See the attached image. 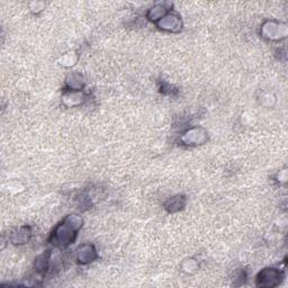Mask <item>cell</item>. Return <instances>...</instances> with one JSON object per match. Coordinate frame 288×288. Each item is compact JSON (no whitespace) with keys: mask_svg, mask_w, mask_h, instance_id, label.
I'll return each instance as SVG.
<instances>
[{"mask_svg":"<svg viewBox=\"0 0 288 288\" xmlns=\"http://www.w3.org/2000/svg\"><path fill=\"white\" fill-rule=\"evenodd\" d=\"M167 10H168L167 8L163 7L162 5H158L152 8V9H150L147 16H149V18L152 20H160L162 17L165 16V12H167Z\"/></svg>","mask_w":288,"mask_h":288,"instance_id":"9","label":"cell"},{"mask_svg":"<svg viewBox=\"0 0 288 288\" xmlns=\"http://www.w3.org/2000/svg\"><path fill=\"white\" fill-rule=\"evenodd\" d=\"M49 255H42L36 259V263H35V268L38 273L46 272L47 264H49Z\"/></svg>","mask_w":288,"mask_h":288,"instance_id":"10","label":"cell"},{"mask_svg":"<svg viewBox=\"0 0 288 288\" xmlns=\"http://www.w3.org/2000/svg\"><path fill=\"white\" fill-rule=\"evenodd\" d=\"M207 140V133L203 129H191L182 135L181 141L187 145H199Z\"/></svg>","mask_w":288,"mask_h":288,"instance_id":"3","label":"cell"},{"mask_svg":"<svg viewBox=\"0 0 288 288\" xmlns=\"http://www.w3.org/2000/svg\"><path fill=\"white\" fill-rule=\"evenodd\" d=\"M158 26L161 29L169 30V32H178L181 29V19L177 15H165L158 21Z\"/></svg>","mask_w":288,"mask_h":288,"instance_id":"4","label":"cell"},{"mask_svg":"<svg viewBox=\"0 0 288 288\" xmlns=\"http://www.w3.org/2000/svg\"><path fill=\"white\" fill-rule=\"evenodd\" d=\"M164 206L169 212L180 211V209L185 206V198L181 197V196H176V197L169 198Z\"/></svg>","mask_w":288,"mask_h":288,"instance_id":"8","label":"cell"},{"mask_svg":"<svg viewBox=\"0 0 288 288\" xmlns=\"http://www.w3.org/2000/svg\"><path fill=\"white\" fill-rule=\"evenodd\" d=\"M30 235H32V232H30L28 226H23V228H19L11 234L10 240L14 244H25L29 241Z\"/></svg>","mask_w":288,"mask_h":288,"instance_id":"7","label":"cell"},{"mask_svg":"<svg viewBox=\"0 0 288 288\" xmlns=\"http://www.w3.org/2000/svg\"><path fill=\"white\" fill-rule=\"evenodd\" d=\"M82 226V220L77 215H69L62 223L56 226L52 234V243L56 247L65 248L75 240L77 232Z\"/></svg>","mask_w":288,"mask_h":288,"instance_id":"1","label":"cell"},{"mask_svg":"<svg viewBox=\"0 0 288 288\" xmlns=\"http://www.w3.org/2000/svg\"><path fill=\"white\" fill-rule=\"evenodd\" d=\"M282 275L277 269L268 268L265 269L258 275L257 283L261 287H275L281 282Z\"/></svg>","mask_w":288,"mask_h":288,"instance_id":"2","label":"cell"},{"mask_svg":"<svg viewBox=\"0 0 288 288\" xmlns=\"http://www.w3.org/2000/svg\"><path fill=\"white\" fill-rule=\"evenodd\" d=\"M96 250L93 246H89V244H84L81 246L77 251V258L78 261L81 264H89L96 259Z\"/></svg>","mask_w":288,"mask_h":288,"instance_id":"6","label":"cell"},{"mask_svg":"<svg viewBox=\"0 0 288 288\" xmlns=\"http://www.w3.org/2000/svg\"><path fill=\"white\" fill-rule=\"evenodd\" d=\"M282 29H286L285 27H279V25L275 21H267L261 29L264 37L269 40H278V38L285 36L286 32H282Z\"/></svg>","mask_w":288,"mask_h":288,"instance_id":"5","label":"cell"}]
</instances>
